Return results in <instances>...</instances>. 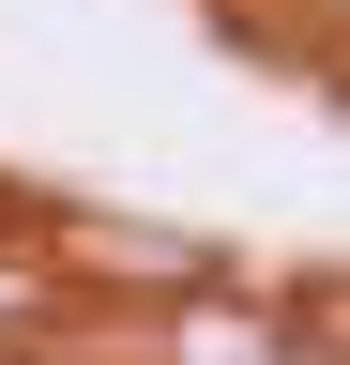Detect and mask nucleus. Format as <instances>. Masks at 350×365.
<instances>
[{"instance_id":"nucleus-1","label":"nucleus","mask_w":350,"mask_h":365,"mask_svg":"<svg viewBox=\"0 0 350 365\" xmlns=\"http://www.w3.org/2000/svg\"><path fill=\"white\" fill-rule=\"evenodd\" d=\"M16 304H31V274H0V319H16Z\"/></svg>"}]
</instances>
